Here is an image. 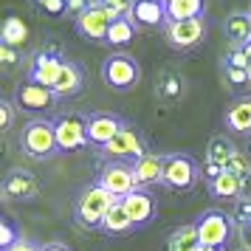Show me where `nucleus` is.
Instances as JSON below:
<instances>
[{
	"mask_svg": "<svg viewBox=\"0 0 251 251\" xmlns=\"http://www.w3.org/2000/svg\"><path fill=\"white\" fill-rule=\"evenodd\" d=\"M125 125L127 122L116 113H91L88 116V144L102 150L104 144H110L125 130Z\"/></svg>",
	"mask_w": 251,
	"mask_h": 251,
	"instance_id": "12",
	"label": "nucleus"
},
{
	"mask_svg": "<svg viewBox=\"0 0 251 251\" xmlns=\"http://www.w3.org/2000/svg\"><path fill=\"white\" fill-rule=\"evenodd\" d=\"M40 251H71L65 243H59V240H51V243H46V246H40Z\"/></svg>",
	"mask_w": 251,
	"mask_h": 251,
	"instance_id": "38",
	"label": "nucleus"
},
{
	"mask_svg": "<svg viewBox=\"0 0 251 251\" xmlns=\"http://www.w3.org/2000/svg\"><path fill=\"white\" fill-rule=\"evenodd\" d=\"M25 40H28V25L20 17H6L3 20V28H0V43L17 48V46H23Z\"/></svg>",
	"mask_w": 251,
	"mask_h": 251,
	"instance_id": "27",
	"label": "nucleus"
},
{
	"mask_svg": "<svg viewBox=\"0 0 251 251\" xmlns=\"http://www.w3.org/2000/svg\"><path fill=\"white\" fill-rule=\"evenodd\" d=\"M234 226L246 228L251 223V201H237V206H234Z\"/></svg>",
	"mask_w": 251,
	"mask_h": 251,
	"instance_id": "30",
	"label": "nucleus"
},
{
	"mask_svg": "<svg viewBox=\"0 0 251 251\" xmlns=\"http://www.w3.org/2000/svg\"><path fill=\"white\" fill-rule=\"evenodd\" d=\"M99 231H102V234H113V237H122V234L136 231V223L130 220V215H127V209H125L122 201H116V203L110 206V212L104 215Z\"/></svg>",
	"mask_w": 251,
	"mask_h": 251,
	"instance_id": "21",
	"label": "nucleus"
},
{
	"mask_svg": "<svg viewBox=\"0 0 251 251\" xmlns=\"http://www.w3.org/2000/svg\"><path fill=\"white\" fill-rule=\"evenodd\" d=\"M246 51H249V54H251V43H249V46H246Z\"/></svg>",
	"mask_w": 251,
	"mask_h": 251,
	"instance_id": "42",
	"label": "nucleus"
},
{
	"mask_svg": "<svg viewBox=\"0 0 251 251\" xmlns=\"http://www.w3.org/2000/svg\"><path fill=\"white\" fill-rule=\"evenodd\" d=\"M243 251H251V249H243Z\"/></svg>",
	"mask_w": 251,
	"mask_h": 251,
	"instance_id": "44",
	"label": "nucleus"
},
{
	"mask_svg": "<svg viewBox=\"0 0 251 251\" xmlns=\"http://www.w3.org/2000/svg\"><path fill=\"white\" fill-rule=\"evenodd\" d=\"M201 181V167L189 152H167L164 155V181L161 186L175 192H189Z\"/></svg>",
	"mask_w": 251,
	"mask_h": 251,
	"instance_id": "3",
	"label": "nucleus"
},
{
	"mask_svg": "<svg viewBox=\"0 0 251 251\" xmlns=\"http://www.w3.org/2000/svg\"><path fill=\"white\" fill-rule=\"evenodd\" d=\"M226 127L240 136H251V96H240L226 110Z\"/></svg>",
	"mask_w": 251,
	"mask_h": 251,
	"instance_id": "20",
	"label": "nucleus"
},
{
	"mask_svg": "<svg viewBox=\"0 0 251 251\" xmlns=\"http://www.w3.org/2000/svg\"><path fill=\"white\" fill-rule=\"evenodd\" d=\"M226 79L231 82V85H246L249 79V71L246 68H231V65H226Z\"/></svg>",
	"mask_w": 251,
	"mask_h": 251,
	"instance_id": "33",
	"label": "nucleus"
},
{
	"mask_svg": "<svg viewBox=\"0 0 251 251\" xmlns=\"http://www.w3.org/2000/svg\"><path fill=\"white\" fill-rule=\"evenodd\" d=\"M14 107L17 104L12 99H0V130H9L14 122Z\"/></svg>",
	"mask_w": 251,
	"mask_h": 251,
	"instance_id": "31",
	"label": "nucleus"
},
{
	"mask_svg": "<svg viewBox=\"0 0 251 251\" xmlns=\"http://www.w3.org/2000/svg\"><path fill=\"white\" fill-rule=\"evenodd\" d=\"M43 9H46L48 14H62L68 12V0H37Z\"/></svg>",
	"mask_w": 251,
	"mask_h": 251,
	"instance_id": "35",
	"label": "nucleus"
},
{
	"mask_svg": "<svg viewBox=\"0 0 251 251\" xmlns=\"http://www.w3.org/2000/svg\"><path fill=\"white\" fill-rule=\"evenodd\" d=\"M164 9H167V23H181L203 14V0H167Z\"/></svg>",
	"mask_w": 251,
	"mask_h": 251,
	"instance_id": "23",
	"label": "nucleus"
},
{
	"mask_svg": "<svg viewBox=\"0 0 251 251\" xmlns=\"http://www.w3.org/2000/svg\"><path fill=\"white\" fill-rule=\"evenodd\" d=\"M155 96L161 102H178L183 96V76L175 68H167L155 79Z\"/></svg>",
	"mask_w": 251,
	"mask_h": 251,
	"instance_id": "22",
	"label": "nucleus"
},
{
	"mask_svg": "<svg viewBox=\"0 0 251 251\" xmlns=\"http://www.w3.org/2000/svg\"><path fill=\"white\" fill-rule=\"evenodd\" d=\"M246 71H249V79H251V54H249V68H246Z\"/></svg>",
	"mask_w": 251,
	"mask_h": 251,
	"instance_id": "41",
	"label": "nucleus"
},
{
	"mask_svg": "<svg viewBox=\"0 0 251 251\" xmlns=\"http://www.w3.org/2000/svg\"><path fill=\"white\" fill-rule=\"evenodd\" d=\"M234 152H237V147L231 144V138L228 136H212L209 138V144H206V161H209V164H217V167H223V170H226V164L231 161Z\"/></svg>",
	"mask_w": 251,
	"mask_h": 251,
	"instance_id": "26",
	"label": "nucleus"
},
{
	"mask_svg": "<svg viewBox=\"0 0 251 251\" xmlns=\"http://www.w3.org/2000/svg\"><path fill=\"white\" fill-rule=\"evenodd\" d=\"M37 195H40V181L28 170L6 172V178L0 183V198L6 203H25V201H34Z\"/></svg>",
	"mask_w": 251,
	"mask_h": 251,
	"instance_id": "9",
	"label": "nucleus"
},
{
	"mask_svg": "<svg viewBox=\"0 0 251 251\" xmlns=\"http://www.w3.org/2000/svg\"><path fill=\"white\" fill-rule=\"evenodd\" d=\"M133 172H136L138 189L158 186L164 181V155H158V152H144L141 158L133 161Z\"/></svg>",
	"mask_w": 251,
	"mask_h": 251,
	"instance_id": "16",
	"label": "nucleus"
},
{
	"mask_svg": "<svg viewBox=\"0 0 251 251\" xmlns=\"http://www.w3.org/2000/svg\"><path fill=\"white\" fill-rule=\"evenodd\" d=\"M14 104L20 110H31V113H40V110H48L57 104V93L46 88V85H37V82L25 79L23 85H17L14 91Z\"/></svg>",
	"mask_w": 251,
	"mask_h": 251,
	"instance_id": "13",
	"label": "nucleus"
},
{
	"mask_svg": "<svg viewBox=\"0 0 251 251\" xmlns=\"http://www.w3.org/2000/svg\"><path fill=\"white\" fill-rule=\"evenodd\" d=\"M113 203H116V198L107 192V189H102L99 183H88V186L76 195V201H74V220H76L82 228L99 231L104 215L110 212Z\"/></svg>",
	"mask_w": 251,
	"mask_h": 251,
	"instance_id": "1",
	"label": "nucleus"
},
{
	"mask_svg": "<svg viewBox=\"0 0 251 251\" xmlns=\"http://www.w3.org/2000/svg\"><path fill=\"white\" fill-rule=\"evenodd\" d=\"M240 234H243V240H246V246L251 249V223L246 228H240Z\"/></svg>",
	"mask_w": 251,
	"mask_h": 251,
	"instance_id": "39",
	"label": "nucleus"
},
{
	"mask_svg": "<svg viewBox=\"0 0 251 251\" xmlns=\"http://www.w3.org/2000/svg\"><path fill=\"white\" fill-rule=\"evenodd\" d=\"M203 37H206L203 17H192V20H181V23H164V40L175 51H192L195 46L203 43Z\"/></svg>",
	"mask_w": 251,
	"mask_h": 251,
	"instance_id": "7",
	"label": "nucleus"
},
{
	"mask_svg": "<svg viewBox=\"0 0 251 251\" xmlns=\"http://www.w3.org/2000/svg\"><path fill=\"white\" fill-rule=\"evenodd\" d=\"M54 127H57V144L62 152L88 147V116L62 113L59 119H54Z\"/></svg>",
	"mask_w": 251,
	"mask_h": 251,
	"instance_id": "8",
	"label": "nucleus"
},
{
	"mask_svg": "<svg viewBox=\"0 0 251 251\" xmlns=\"http://www.w3.org/2000/svg\"><path fill=\"white\" fill-rule=\"evenodd\" d=\"M122 203H125L130 220L136 223V228H144V226H150V223L155 220V201H152V195H150L147 189L130 192Z\"/></svg>",
	"mask_w": 251,
	"mask_h": 251,
	"instance_id": "15",
	"label": "nucleus"
},
{
	"mask_svg": "<svg viewBox=\"0 0 251 251\" xmlns=\"http://www.w3.org/2000/svg\"><path fill=\"white\" fill-rule=\"evenodd\" d=\"M3 251H40V246H37V243H31V240L20 237L14 246H9V249H3Z\"/></svg>",
	"mask_w": 251,
	"mask_h": 251,
	"instance_id": "36",
	"label": "nucleus"
},
{
	"mask_svg": "<svg viewBox=\"0 0 251 251\" xmlns=\"http://www.w3.org/2000/svg\"><path fill=\"white\" fill-rule=\"evenodd\" d=\"M99 152H102L104 158H110V161H136V158H141V155L147 152V147H144V138L138 136L136 127L125 125V130H122L110 144H104Z\"/></svg>",
	"mask_w": 251,
	"mask_h": 251,
	"instance_id": "10",
	"label": "nucleus"
},
{
	"mask_svg": "<svg viewBox=\"0 0 251 251\" xmlns=\"http://www.w3.org/2000/svg\"><path fill=\"white\" fill-rule=\"evenodd\" d=\"M195 226H198V234H201V243L203 246L223 249V246H228V240H231L234 217H228L220 209H206L201 217H195Z\"/></svg>",
	"mask_w": 251,
	"mask_h": 251,
	"instance_id": "6",
	"label": "nucleus"
},
{
	"mask_svg": "<svg viewBox=\"0 0 251 251\" xmlns=\"http://www.w3.org/2000/svg\"><path fill=\"white\" fill-rule=\"evenodd\" d=\"M223 34L231 43V48H246L251 43V17L249 12H234L223 23Z\"/></svg>",
	"mask_w": 251,
	"mask_h": 251,
	"instance_id": "18",
	"label": "nucleus"
},
{
	"mask_svg": "<svg viewBox=\"0 0 251 251\" xmlns=\"http://www.w3.org/2000/svg\"><path fill=\"white\" fill-rule=\"evenodd\" d=\"M20 150L34 161L54 158L59 152L54 122H51V119H31V122L20 130Z\"/></svg>",
	"mask_w": 251,
	"mask_h": 251,
	"instance_id": "2",
	"label": "nucleus"
},
{
	"mask_svg": "<svg viewBox=\"0 0 251 251\" xmlns=\"http://www.w3.org/2000/svg\"><path fill=\"white\" fill-rule=\"evenodd\" d=\"M220 172H223V167H217V164H209V161H206L203 164V175H206V183L209 181H215L217 175H220Z\"/></svg>",
	"mask_w": 251,
	"mask_h": 251,
	"instance_id": "37",
	"label": "nucleus"
},
{
	"mask_svg": "<svg viewBox=\"0 0 251 251\" xmlns=\"http://www.w3.org/2000/svg\"><path fill=\"white\" fill-rule=\"evenodd\" d=\"M110 23H113V17L104 12L99 3H91V6H88L82 14H76V20H74L76 34L85 37V40H91V43H104V40H107Z\"/></svg>",
	"mask_w": 251,
	"mask_h": 251,
	"instance_id": "11",
	"label": "nucleus"
},
{
	"mask_svg": "<svg viewBox=\"0 0 251 251\" xmlns=\"http://www.w3.org/2000/svg\"><path fill=\"white\" fill-rule=\"evenodd\" d=\"M96 183L107 189L116 201H125L130 192H136V172H133V164L127 161H107L99 167V175H96Z\"/></svg>",
	"mask_w": 251,
	"mask_h": 251,
	"instance_id": "5",
	"label": "nucleus"
},
{
	"mask_svg": "<svg viewBox=\"0 0 251 251\" xmlns=\"http://www.w3.org/2000/svg\"><path fill=\"white\" fill-rule=\"evenodd\" d=\"M209 186V195L212 198H220V201H240V178L231 175V172H220L215 181L206 183Z\"/></svg>",
	"mask_w": 251,
	"mask_h": 251,
	"instance_id": "25",
	"label": "nucleus"
},
{
	"mask_svg": "<svg viewBox=\"0 0 251 251\" xmlns=\"http://www.w3.org/2000/svg\"><path fill=\"white\" fill-rule=\"evenodd\" d=\"M0 59H3V65H6V71H12L17 62H20V57H17V51H14L12 46H3L0 43Z\"/></svg>",
	"mask_w": 251,
	"mask_h": 251,
	"instance_id": "32",
	"label": "nucleus"
},
{
	"mask_svg": "<svg viewBox=\"0 0 251 251\" xmlns=\"http://www.w3.org/2000/svg\"><path fill=\"white\" fill-rule=\"evenodd\" d=\"M130 20L136 25H164L167 23V9L164 0H136Z\"/></svg>",
	"mask_w": 251,
	"mask_h": 251,
	"instance_id": "19",
	"label": "nucleus"
},
{
	"mask_svg": "<svg viewBox=\"0 0 251 251\" xmlns=\"http://www.w3.org/2000/svg\"><path fill=\"white\" fill-rule=\"evenodd\" d=\"M198 251H220V249H212V246H201Z\"/></svg>",
	"mask_w": 251,
	"mask_h": 251,
	"instance_id": "40",
	"label": "nucleus"
},
{
	"mask_svg": "<svg viewBox=\"0 0 251 251\" xmlns=\"http://www.w3.org/2000/svg\"><path fill=\"white\" fill-rule=\"evenodd\" d=\"M65 59L59 57L57 48H46V51H37L34 59H31V68H28V82H37V85H46L51 88L54 79H57L59 68H62Z\"/></svg>",
	"mask_w": 251,
	"mask_h": 251,
	"instance_id": "14",
	"label": "nucleus"
},
{
	"mask_svg": "<svg viewBox=\"0 0 251 251\" xmlns=\"http://www.w3.org/2000/svg\"><path fill=\"white\" fill-rule=\"evenodd\" d=\"M99 74H102V82L113 91H130L141 82V68L130 54H110L102 62Z\"/></svg>",
	"mask_w": 251,
	"mask_h": 251,
	"instance_id": "4",
	"label": "nucleus"
},
{
	"mask_svg": "<svg viewBox=\"0 0 251 251\" xmlns=\"http://www.w3.org/2000/svg\"><path fill=\"white\" fill-rule=\"evenodd\" d=\"M203 246L201 243V234H198V226L195 223H186V226L175 228L167 240V251H198Z\"/></svg>",
	"mask_w": 251,
	"mask_h": 251,
	"instance_id": "24",
	"label": "nucleus"
},
{
	"mask_svg": "<svg viewBox=\"0 0 251 251\" xmlns=\"http://www.w3.org/2000/svg\"><path fill=\"white\" fill-rule=\"evenodd\" d=\"M164 3H167V0H164Z\"/></svg>",
	"mask_w": 251,
	"mask_h": 251,
	"instance_id": "45",
	"label": "nucleus"
},
{
	"mask_svg": "<svg viewBox=\"0 0 251 251\" xmlns=\"http://www.w3.org/2000/svg\"><path fill=\"white\" fill-rule=\"evenodd\" d=\"M17 234H14V228L9 226V223H0V249H9V246H14L17 243Z\"/></svg>",
	"mask_w": 251,
	"mask_h": 251,
	"instance_id": "34",
	"label": "nucleus"
},
{
	"mask_svg": "<svg viewBox=\"0 0 251 251\" xmlns=\"http://www.w3.org/2000/svg\"><path fill=\"white\" fill-rule=\"evenodd\" d=\"M82 85H85L82 68L76 62L65 59L62 68H59V74H57V79H54V85H51V91L57 93V99H68V96H76V93L82 91Z\"/></svg>",
	"mask_w": 251,
	"mask_h": 251,
	"instance_id": "17",
	"label": "nucleus"
},
{
	"mask_svg": "<svg viewBox=\"0 0 251 251\" xmlns=\"http://www.w3.org/2000/svg\"><path fill=\"white\" fill-rule=\"evenodd\" d=\"M136 28L138 25L130 20V17H116L113 23H110V28H107V46H127L133 37H136Z\"/></svg>",
	"mask_w": 251,
	"mask_h": 251,
	"instance_id": "28",
	"label": "nucleus"
},
{
	"mask_svg": "<svg viewBox=\"0 0 251 251\" xmlns=\"http://www.w3.org/2000/svg\"><path fill=\"white\" fill-rule=\"evenodd\" d=\"M249 17H251V6H249Z\"/></svg>",
	"mask_w": 251,
	"mask_h": 251,
	"instance_id": "43",
	"label": "nucleus"
},
{
	"mask_svg": "<svg viewBox=\"0 0 251 251\" xmlns=\"http://www.w3.org/2000/svg\"><path fill=\"white\" fill-rule=\"evenodd\" d=\"M226 172H231V175H237V178H246V175H251V158L249 152H234L231 155V161L226 164Z\"/></svg>",
	"mask_w": 251,
	"mask_h": 251,
	"instance_id": "29",
	"label": "nucleus"
}]
</instances>
